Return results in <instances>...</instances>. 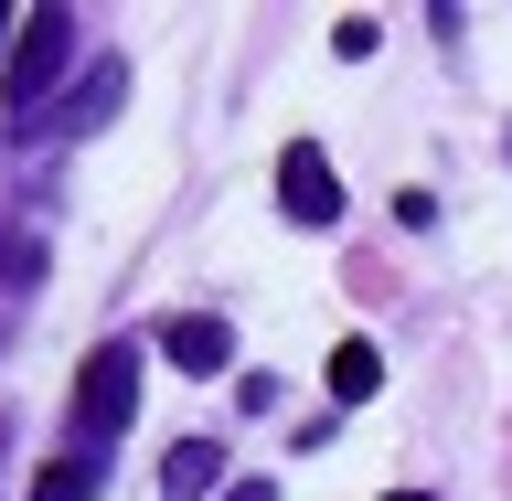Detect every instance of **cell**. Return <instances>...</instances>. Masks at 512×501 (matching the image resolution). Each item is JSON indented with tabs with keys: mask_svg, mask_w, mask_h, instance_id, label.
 Masks as SVG:
<instances>
[{
	"mask_svg": "<svg viewBox=\"0 0 512 501\" xmlns=\"http://www.w3.org/2000/svg\"><path fill=\"white\" fill-rule=\"evenodd\" d=\"M64 64H75V11H22V43H11V64H0V107L32 118V107L64 86Z\"/></svg>",
	"mask_w": 512,
	"mask_h": 501,
	"instance_id": "cell-1",
	"label": "cell"
},
{
	"mask_svg": "<svg viewBox=\"0 0 512 501\" xmlns=\"http://www.w3.org/2000/svg\"><path fill=\"white\" fill-rule=\"evenodd\" d=\"M128 406H139V352L128 342L86 352V374H75V427H86V438H118Z\"/></svg>",
	"mask_w": 512,
	"mask_h": 501,
	"instance_id": "cell-2",
	"label": "cell"
},
{
	"mask_svg": "<svg viewBox=\"0 0 512 501\" xmlns=\"http://www.w3.org/2000/svg\"><path fill=\"white\" fill-rule=\"evenodd\" d=\"M278 214L288 224H342V171L320 150H288L278 160Z\"/></svg>",
	"mask_w": 512,
	"mask_h": 501,
	"instance_id": "cell-3",
	"label": "cell"
},
{
	"mask_svg": "<svg viewBox=\"0 0 512 501\" xmlns=\"http://www.w3.org/2000/svg\"><path fill=\"white\" fill-rule=\"evenodd\" d=\"M160 352H171L182 374H224V363H235V331H224V320H171Z\"/></svg>",
	"mask_w": 512,
	"mask_h": 501,
	"instance_id": "cell-4",
	"label": "cell"
},
{
	"mask_svg": "<svg viewBox=\"0 0 512 501\" xmlns=\"http://www.w3.org/2000/svg\"><path fill=\"white\" fill-rule=\"evenodd\" d=\"M214 470H224V448H214V438H182L171 459H160V491L192 501V491H214Z\"/></svg>",
	"mask_w": 512,
	"mask_h": 501,
	"instance_id": "cell-5",
	"label": "cell"
},
{
	"mask_svg": "<svg viewBox=\"0 0 512 501\" xmlns=\"http://www.w3.org/2000/svg\"><path fill=\"white\" fill-rule=\"evenodd\" d=\"M374 384H384V352H374V342H342V352H331V395H352V406H363Z\"/></svg>",
	"mask_w": 512,
	"mask_h": 501,
	"instance_id": "cell-6",
	"label": "cell"
},
{
	"mask_svg": "<svg viewBox=\"0 0 512 501\" xmlns=\"http://www.w3.org/2000/svg\"><path fill=\"white\" fill-rule=\"evenodd\" d=\"M32 501H96V459H54L32 480Z\"/></svg>",
	"mask_w": 512,
	"mask_h": 501,
	"instance_id": "cell-7",
	"label": "cell"
},
{
	"mask_svg": "<svg viewBox=\"0 0 512 501\" xmlns=\"http://www.w3.org/2000/svg\"><path fill=\"white\" fill-rule=\"evenodd\" d=\"M224 501H278V491H267V480H235V491H224Z\"/></svg>",
	"mask_w": 512,
	"mask_h": 501,
	"instance_id": "cell-8",
	"label": "cell"
},
{
	"mask_svg": "<svg viewBox=\"0 0 512 501\" xmlns=\"http://www.w3.org/2000/svg\"><path fill=\"white\" fill-rule=\"evenodd\" d=\"M384 501H438V491H384Z\"/></svg>",
	"mask_w": 512,
	"mask_h": 501,
	"instance_id": "cell-9",
	"label": "cell"
}]
</instances>
